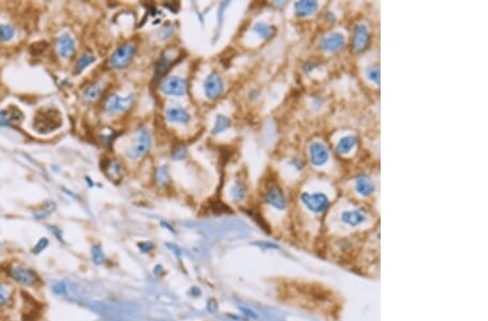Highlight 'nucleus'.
Wrapping results in <instances>:
<instances>
[{
	"instance_id": "nucleus-1",
	"label": "nucleus",
	"mask_w": 488,
	"mask_h": 321,
	"mask_svg": "<svg viewBox=\"0 0 488 321\" xmlns=\"http://www.w3.org/2000/svg\"><path fill=\"white\" fill-rule=\"evenodd\" d=\"M62 126V117L56 108H42L34 118V128L40 133H48Z\"/></svg>"
},
{
	"instance_id": "nucleus-2",
	"label": "nucleus",
	"mask_w": 488,
	"mask_h": 321,
	"mask_svg": "<svg viewBox=\"0 0 488 321\" xmlns=\"http://www.w3.org/2000/svg\"><path fill=\"white\" fill-rule=\"evenodd\" d=\"M8 277L23 287H35L40 281L39 276L32 268L23 264H12L8 266Z\"/></svg>"
},
{
	"instance_id": "nucleus-3",
	"label": "nucleus",
	"mask_w": 488,
	"mask_h": 321,
	"mask_svg": "<svg viewBox=\"0 0 488 321\" xmlns=\"http://www.w3.org/2000/svg\"><path fill=\"white\" fill-rule=\"evenodd\" d=\"M135 54L136 47L133 43H125L122 47H119L114 52L113 55L111 56L110 64L115 69H123L132 62Z\"/></svg>"
},
{
	"instance_id": "nucleus-4",
	"label": "nucleus",
	"mask_w": 488,
	"mask_h": 321,
	"mask_svg": "<svg viewBox=\"0 0 488 321\" xmlns=\"http://www.w3.org/2000/svg\"><path fill=\"white\" fill-rule=\"evenodd\" d=\"M151 146V135L147 129H141L132 146L128 149L127 155L130 158L137 159L148 152Z\"/></svg>"
},
{
	"instance_id": "nucleus-5",
	"label": "nucleus",
	"mask_w": 488,
	"mask_h": 321,
	"mask_svg": "<svg viewBox=\"0 0 488 321\" xmlns=\"http://www.w3.org/2000/svg\"><path fill=\"white\" fill-rule=\"evenodd\" d=\"M134 103L133 95H128L126 98H121L116 94L111 95L106 101L105 109L109 115H115L119 112H124L130 109Z\"/></svg>"
},
{
	"instance_id": "nucleus-6",
	"label": "nucleus",
	"mask_w": 488,
	"mask_h": 321,
	"mask_svg": "<svg viewBox=\"0 0 488 321\" xmlns=\"http://www.w3.org/2000/svg\"><path fill=\"white\" fill-rule=\"evenodd\" d=\"M301 199L303 203L310 209L311 211L315 213H320L323 212L324 210L328 209V207L330 205V201L328 197L324 194H308L304 193L301 196Z\"/></svg>"
},
{
	"instance_id": "nucleus-7",
	"label": "nucleus",
	"mask_w": 488,
	"mask_h": 321,
	"mask_svg": "<svg viewBox=\"0 0 488 321\" xmlns=\"http://www.w3.org/2000/svg\"><path fill=\"white\" fill-rule=\"evenodd\" d=\"M187 82L179 77H168L162 82L161 91L167 95L181 97L187 92Z\"/></svg>"
},
{
	"instance_id": "nucleus-8",
	"label": "nucleus",
	"mask_w": 488,
	"mask_h": 321,
	"mask_svg": "<svg viewBox=\"0 0 488 321\" xmlns=\"http://www.w3.org/2000/svg\"><path fill=\"white\" fill-rule=\"evenodd\" d=\"M264 199L267 203L278 210H285L287 207V199L285 194L278 185H272L267 188L266 192L264 193Z\"/></svg>"
},
{
	"instance_id": "nucleus-9",
	"label": "nucleus",
	"mask_w": 488,
	"mask_h": 321,
	"mask_svg": "<svg viewBox=\"0 0 488 321\" xmlns=\"http://www.w3.org/2000/svg\"><path fill=\"white\" fill-rule=\"evenodd\" d=\"M204 92L211 100H215L220 97L221 93L224 92V82L218 74L213 73L208 77V79L204 82Z\"/></svg>"
},
{
	"instance_id": "nucleus-10",
	"label": "nucleus",
	"mask_w": 488,
	"mask_h": 321,
	"mask_svg": "<svg viewBox=\"0 0 488 321\" xmlns=\"http://www.w3.org/2000/svg\"><path fill=\"white\" fill-rule=\"evenodd\" d=\"M369 45V32L365 25H358L354 32L353 37V50L356 53H361Z\"/></svg>"
},
{
	"instance_id": "nucleus-11",
	"label": "nucleus",
	"mask_w": 488,
	"mask_h": 321,
	"mask_svg": "<svg viewBox=\"0 0 488 321\" xmlns=\"http://www.w3.org/2000/svg\"><path fill=\"white\" fill-rule=\"evenodd\" d=\"M311 161L316 167L323 166L329 159V153L327 147L319 142H315L311 145L310 149Z\"/></svg>"
},
{
	"instance_id": "nucleus-12",
	"label": "nucleus",
	"mask_w": 488,
	"mask_h": 321,
	"mask_svg": "<svg viewBox=\"0 0 488 321\" xmlns=\"http://www.w3.org/2000/svg\"><path fill=\"white\" fill-rule=\"evenodd\" d=\"M24 116L22 111L13 105L0 110V126H10L20 124Z\"/></svg>"
},
{
	"instance_id": "nucleus-13",
	"label": "nucleus",
	"mask_w": 488,
	"mask_h": 321,
	"mask_svg": "<svg viewBox=\"0 0 488 321\" xmlns=\"http://www.w3.org/2000/svg\"><path fill=\"white\" fill-rule=\"evenodd\" d=\"M57 49L59 54L64 59H70L75 54V41L70 35H63L57 40Z\"/></svg>"
},
{
	"instance_id": "nucleus-14",
	"label": "nucleus",
	"mask_w": 488,
	"mask_h": 321,
	"mask_svg": "<svg viewBox=\"0 0 488 321\" xmlns=\"http://www.w3.org/2000/svg\"><path fill=\"white\" fill-rule=\"evenodd\" d=\"M345 45V38L341 33H335L321 40V47L328 52H338Z\"/></svg>"
},
{
	"instance_id": "nucleus-15",
	"label": "nucleus",
	"mask_w": 488,
	"mask_h": 321,
	"mask_svg": "<svg viewBox=\"0 0 488 321\" xmlns=\"http://www.w3.org/2000/svg\"><path fill=\"white\" fill-rule=\"evenodd\" d=\"M105 172L107 177L115 183L122 180V167L116 159H110L105 163Z\"/></svg>"
},
{
	"instance_id": "nucleus-16",
	"label": "nucleus",
	"mask_w": 488,
	"mask_h": 321,
	"mask_svg": "<svg viewBox=\"0 0 488 321\" xmlns=\"http://www.w3.org/2000/svg\"><path fill=\"white\" fill-rule=\"evenodd\" d=\"M356 190L359 195L364 197L370 196L374 192V184L372 180L365 174L359 176L356 180Z\"/></svg>"
},
{
	"instance_id": "nucleus-17",
	"label": "nucleus",
	"mask_w": 488,
	"mask_h": 321,
	"mask_svg": "<svg viewBox=\"0 0 488 321\" xmlns=\"http://www.w3.org/2000/svg\"><path fill=\"white\" fill-rule=\"evenodd\" d=\"M166 118L170 123L176 124H187L190 120V116L188 112L181 107H172L166 111Z\"/></svg>"
},
{
	"instance_id": "nucleus-18",
	"label": "nucleus",
	"mask_w": 488,
	"mask_h": 321,
	"mask_svg": "<svg viewBox=\"0 0 488 321\" xmlns=\"http://www.w3.org/2000/svg\"><path fill=\"white\" fill-rule=\"evenodd\" d=\"M318 9V3L312 0H303L295 4V12L298 16H308L314 14Z\"/></svg>"
},
{
	"instance_id": "nucleus-19",
	"label": "nucleus",
	"mask_w": 488,
	"mask_h": 321,
	"mask_svg": "<svg viewBox=\"0 0 488 321\" xmlns=\"http://www.w3.org/2000/svg\"><path fill=\"white\" fill-rule=\"evenodd\" d=\"M366 216L361 211H345L342 214V221L349 226H357V225L365 222Z\"/></svg>"
},
{
	"instance_id": "nucleus-20",
	"label": "nucleus",
	"mask_w": 488,
	"mask_h": 321,
	"mask_svg": "<svg viewBox=\"0 0 488 321\" xmlns=\"http://www.w3.org/2000/svg\"><path fill=\"white\" fill-rule=\"evenodd\" d=\"M356 143H357V138L355 136H353V135L344 136V137H342L340 142L338 143L337 151H338V153H340L342 155L347 154L354 149V146L356 145Z\"/></svg>"
},
{
	"instance_id": "nucleus-21",
	"label": "nucleus",
	"mask_w": 488,
	"mask_h": 321,
	"mask_svg": "<svg viewBox=\"0 0 488 321\" xmlns=\"http://www.w3.org/2000/svg\"><path fill=\"white\" fill-rule=\"evenodd\" d=\"M230 195L235 201H242L246 196V187L243 182L237 181L230 188Z\"/></svg>"
},
{
	"instance_id": "nucleus-22",
	"label": "nucleus",
	"mask_w": 488,
	"mask_h": 321,
	"mask_svg": "<svg viewBox=\"0 0 488 321\" xmlns=\"http://www.w3.org/2000/svg\"><path fill=\"white\" fill-rule=\"evenodd\" d=\"M102 94V88L99 83H93L90 86L85 90L84 92V99L86 102H95L97 101Z\"/></svg>"
},
{
	"instance_id": "nucleus-23",
	"label": "nucleus",
	"mask_w": 488,
	"mask_h": 321,
	"mask_svg": "<svg viewBox=\"0 0 488 321\" xmlns=\"http://www.w3.org/2000/svg\"><path fill=\"white\" fill-rule=\"evenodd\" d=\"M253 30H254L255 33H258L259 36H261L262 38H265V39H268V38L272 37L276 33V30H275V27H273V26H270V25L265 24V23L255 24Z\"/></svg>"
},
{
	"instance_id": "nucleus-24",
	"label": "nucleus",
	"mask_w": 488,
	"mask_h": 321,
	"mask_svg": "<svg viewBox=\"0 0 488 321\" xmlns=\"http://www.w3.org/2000/svg\"><path fill=\"white\" fill-rule=\"evenodd\" d=\"M170 65H172V62H170V60L165 56V55H163L159 61H158V63H157V66H156V77L160 78V77H163L166 72L168 71V68L170 67Z\"/></svg>"
},
{
	"instance_id": "nucleus-25",
	"label": "nucleus",
	"mask_w": 488,
	"mask_h": 321,
	"mask_svg": "<svg viewBox=\"0 0 488 321\" xmlns=\"http://www.w3.org/2000/svg\"><path fill=\"white\" fill-rule=\"evenodd\" d=\"M95 60H96V57L93 56V54H91V53H85V54L79 60V62H77V64H76V72H77V73H81L82 71H84L85 68L88 67L90 64H92L93 62H95Z\"/></svg>"
},
{
	"instance_id": "nucleus-26",
	"label": "nucleus",
	"mask_w": 488,
	"mask_h": 321,
	"mask_svg": "<svg viewBox=\"0 0 488 321\" xmlns=\"http://www.w3.org/2000/svg\"><path fill=\"white\" fill-rule=\"evenodd\" d=\"M15 35V30L11 25H0V41H10Z\"/></svg>"
},
{
	"instance_id": "nucleus-27",
	"label": "nucleus",
	"mask_w": 488,
	"mask_h": 321,
	"mask_svg": "<svg viewBox=\"0 0 488 321\" xmlns=\"http://www.w3.org/2000/svg\"><path fill=\"white\" fill-rule=\"evenodd\" d=\"M156 179H157V182H158L159 185H161V186L166 185L169 182V173H168L167 167L162 166V167L158 168Z\"/></svg>"
},
{
	"instance_id": "nucleus-28",
	"label": "nucleus",
	"mask_w": 488,
	"mask_h": 321,
	"mask_svg": "<svg viewBox=\"0 0 488 321\" xmlns=\"http://www.w3.org/2000/svg\"><path fill=\"white\" fill-rule=\"evenodd\" d=\"M229 127H230V120L225 116H218L216 119L215 127H214L213 129V133L214 134L220 133L222 131H225V130L228 129Z\"/></svg>"
},
{
	"instance_id": "nucleus-29",
	"label": "nucleus",
	"mask_w": 488,
	"mask_h": 321,
	"mask_svg": "<svg viewBox=\"0 0 488 321\" xmlns=\"http://www.w3.org/2000/svg\"><path fill=\"white\" fill-rule=\"evenodd\" d=\"M11 298V294L9 292V289H8L7 284L0 281V306L7 305L9 303Z\"/></svg>"
},
{
	"instance_id": "nucleus-30",
	"label": "nucleus",
	"mask_w": 488,
	"mask_h": 321,
	"mask_svg": "<svg viewBox=\"0 0 488 321\" xmlns=\"http://www.w3.org/2000/svg\"><path fill=\"white\" fill-rule=\"evenodd\" d=\"M368 77H369V79L372 80L373 82H375L376 84H380V79H381L380 66L379 65H373L372 67L368 69Z\"/></svg>"
},
{
	"instance_id": "nucleus-31",
	"label": "nucleus",
	"mask_w": 488,
	"mask_h": 321,
	"mask_svg": "<svg viewBox=\"0 0 488 321\" xmlns=\"http://www.w3.org/2000/svg\"><path fill=\"white\" fill-rule=\"evenodd\" d=\"M42 209H44V210H38L35 213L36 219L41 220V219H45L46 216H48L51 212L54 211V203L49 202V203H47V206H45V208H42Z\"/></svg>"
},
{
	"instance_id": "nucleus-32",
	"label": "nucleus",
	"mask_w": 488,
	"mask_h": 321,
	"mask_svg": "<svg viewBox=\"0 0 488 321\" xmlns=\"http://www.w3.org/2000/svg\"><path fill=\"white\" fill-rule=\"evenodd\" d=\"M48 244H49V241H48L47 238H41V239H39V241L37 242V244L35 245V247H34L33 250H32L33 254H39V253H41L42 251H44V250L48 247Z\"/></svg>"
},
{
	"instance_id": "nucleus-33",
	"label": "nucleus",
	"mask_w": 488,
	"mask_h": 321,
	"mask_svg": "<svg viewBox=\"0 0 488 321\" xmlns=\"http://www.w3.org/2000/svg\"><path fill=\"white\" fill-rule=\"evenodd\" d=\"M92 257L96 264H101L102 261H104V253H102L100 247L95 246L92 248Z\"/></svg>"
},
{
	"instance_id": "nucleus-34",
	"label": "nucleus",
	"mask_w": 488,
	"mask_h": 321,
	"mask_svg": "<svg viewBox=\"0 0 488 321\" xmlns=\"http://www.w3.org/2000/svg\"><path fill=\"white\" fill-rule=\"evenodd\" d=\"M54 292L56 294H58V296H62V294H65V292H66V287L63 283L59 282L54 287Z\"/></svg>"
},
{
	"instance_id": "nucleus-35",
	"label": "nucleus",
	"mask_w": 488,
	"mask_h": 321,
	"mask_svg": "<svg viewBox=\"0 0 488 321\" xmlns=\"http://www.w3.org/2000/svg\"><path fill=\"white\" fill-rule=\"evenodd\" d=\"M175 159H183L185 158V156H186V150L184 149V147H179V149H177V151L173 154Z\"/></svg>"
}]
</instances>
